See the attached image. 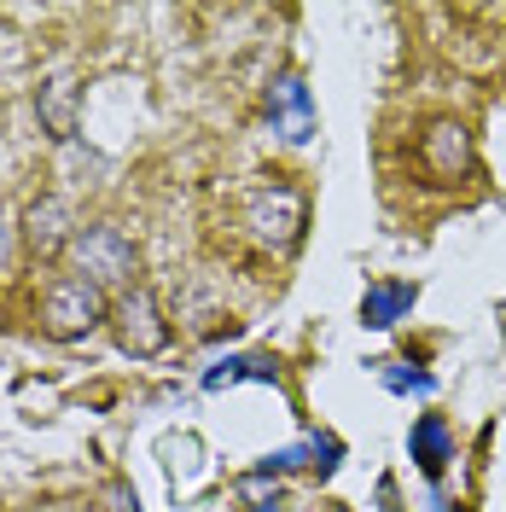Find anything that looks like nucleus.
Instances as JSON below:
<instances>
[{
    "label": "nucleus",
    "mask_w": 506,
    "mask_h": 512,
    "mask_svg": "<svg viewBox=\"0 0 506 512\" xmlns=\"http://www.w3.org/2000/svg\"><path fill=\"white\" fill-rule=\"evenodd\" d=\"M413 303H419V286L413 280H379V286H367V297H361V326L384 332V326H396V320L408 315Z\"/></svg>",
    "instance_id": "9"
},
{
    "label": "nucleus",
    "mask_w": 506,
    "mask_h": 512,
    "mask_svg": "<svg viewBox=\"0 0 506 512\" xmlns=\"http://www.w3.org/2000/svg\"><path fill=\"white\" fill-rule=\"evenodd\" d=\"M425 512H454V501H448V495H437V489H431V495H425Z\"/></svg>",
    "instance_id": "15"
},
{
    "label": "nucleus",
    "mask_w": 506,
    "mask_h": 512,
    "mask_svg": "<svg viewBox=\"0 0 506 512\" xmlns=\"http://www.w3.org/2000/svg\"><path fill=\"white\" fill-rule=\"evenodd\" d=\"M245 512H285V507H280V495H262V501H251Z\"/></svg>",
    "instance_id": "16"
},
{
    "label": "nucleus",
    "mask_w": 506,
    "mask_h": 512,
    "mask_svg": "<svg viewBox=\"0 0 506 512\" xmlns=\"http://www.w3.org/2000/svg\"><path fill=\"white\" fill-rule=\"evenodd\" d=\"M111 326H117V344H123L128 355H158L163 344H169V320H163L158 297L146 286L123 291V297L111 303Z\"/></svg>",
    "instance_id": "4"
},
{
    "label": "nucleus",
    "mask_w": 506,
    "mask_h": 512,
    "mask_svg": "<svg viewBox=\"0 0 506 512\" xmlns=\"http://www.w3.org/2000/svg\"><path fill=\"white\" fill-rule=\"evenodd\" d=\"M245 222H251V233L262 239V245L291 251V245L303 239V222H309V198H303L297 187H285V181H274V187L251 192V210H245Z\"/></svg>",
    "instance_id": "3"
},
{
    "label": "nucleus",
    "mask_w": 506,
    "mask_h": 512,
    "mask_svg": "<svg viewBox=\"0 0 506 512\" xmlns=\"http://www.w3.org/2000/svg\"><path fill=\"white\" fill-rule=\"evenodd\" d=\"M245 379L274 384L280 379V367H274L268 355H222V361L204 367V390H227V384H245Z\"/></svg>",
    "instance_id": "10"
},
{
    "label": "nucleus",
    "mask_w": 506,
    "mask_h": 512,
    "mask_svg": "<svg viewBox=\"0 0 506 512\" xmlns=\"http://www.w3.org/2000/svg\"><path fill=\"white\" fill-rule=\"evenodd\" d=\"M332 512H344V507H332Z\"/></svg>",
    "instance_id": "17"
},
{
    "label": "nucleus",
    "mask_w": 506,
    "mask_h": 512,
    "mask_svg": "<svg viewBox=\"0 0 506 512\" xmlns=\"http://www.w3.org/2000/svg\"><path fill=\"white\" fill-rule=\"evenodd\" d=\"M419 163H425V175H431L437 187H454V181L472 169V134H466V123L437 117V123L419 134Z\"/></svg>",
    "instance_id": "5"
},
{
    "label": "nucleus",
    "mask_w": 506,
    "mask_h": 512,
    "mask_svg": "<svg viewBox=\"0 0 506 512\" xmlns=\"http://www.w3.org/2000/svg\"><path fill=\"white\" fill-rule=\"evenodd\" d=\"M408 454L413 466L425 472V478H443L448 460H454V437H448V419L443 414H419L408 431Z\"/></svg>",
    "instance_id": "8"
},
{
    "label": "nucleus",
    "mask_w": 506,
    "mask_h": 512,
    "mask_svg": "<svg viewBox=\"0 0 506 512\" xmlns=\"http://www.w3.org/2000/svg\"><path fill=\"white\" fill-rule=\"evenodd\" d=\"M70 239H76L70 204H64L59 192H41L30 204V216H24V251H30L35 262H53L59 251H70Z\"/></svg>",
    "instance_id": "6"
},
{
    "label": "nucleus",
    "mask_w": 506,
    "mask_h": 512,
    "mask_svg": "<svg viewBox=\"0 0 506 512\" xmlns=\"http://www.w3.org/2000/svg\"><path fill=\"white\" fill-rule=\"evenodd\" d=\"M70 274L94 280L99 291H111V286L134 291L140 251H134V239L117 222H88V227H76V239H70Z\"/></svg>",
    "instance_id": "2"
},
{
    "label": "nucleus",
    "mask_w": 506,
    "mask_h": 512,
    "mask_svg": "<svg viewBox=\"0 0 506 512\" xmlns=\"http://www.w3.org/2000/svg\"><path fill=\"white\" fill-rule=\"evenodd\" d=\"M99 320H111V303H105V291L94 280H82V274H53L47 286H41V303H35V326L47 332V338H88Z\"/></svg>",
    "instance_id": "1"
},
{
    "label": "nucleus",
    "mask_w": 506,
    "mask_h": 512,
    "mask_svg": "<svg viewBox=\"0 0 506 512\" xmlns=\"http://www.w3.org/2000/svg\"><path fill=\"white\" fill-rule=\"evenodd\" d=\"M268 117H274V128H285V140H309V128H315V99H309V88H303L297 76H280V82L268 88Z\"/></svg>",
    "instance_id": "7"
},
{
    "label": "nucleus",
    "mask_w": 506,
    "mask_h": 512,
    "mask_svg": "<svg viewBox=\"0 0 506 512\" xmlns=\"http://www.w3.org/2000/svg\"><path fill=\"white\" fill-rule=\"evenodd\" d=\"M373 367H379L384 390H396V396H431V390H437V379L419 373V367H408V361H373Z\"/></svg>",
    "instance_id": "12"
},
{
    "label": "nucleus",
    "mask_w": 506,
    "mask_h": 512,
    "mask_svg": "<svg viewBox=\"0 0 506 512\" xmlns=\"http://www.w3.org/2000/svg\"><path fill=\"white\" fill-rule=\"evenodd\" d=\"M338 460H344V443H338L332 431L309 437V472H315V478H332V472H338Z\"/></svg>",
    "instance_id": "13"
},
{
    "label": "nucleus",
    "mask_w": 506,
    "mask_h": 512,
    "mask_svg": "<svg viewBox=\"0 0 506 512\" xmlns=\"http://www.w3.org/2000/svg\"><path fill=\"white\" fill-rule=\"evenodd\" d=\"M18 233H24V227L12 222V210L0 204V274H6V268H12V256H18Z\"/></svg>",
    "instance_id": "14"
},
{
    "label": "nucleus",
    "mask_w": 506,
    "mask_h": 512,
    "mask_svg": "<svg viewBox=\"0 0 506 512\" xmlns=\"http://www.w3.org/2000/svg\"><path fill=\"white\" fill-rule=\"evenodd\" d=\"M35 111L47 117V128H53V140H70L76 134V88L64 82V76H53L41 94H35Z\"/></svg>",
    "instance_id": "11"
}]
</instances>
